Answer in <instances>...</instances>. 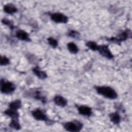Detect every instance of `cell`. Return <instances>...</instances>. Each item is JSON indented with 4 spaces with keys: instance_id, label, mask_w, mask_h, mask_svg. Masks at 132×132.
Masks as SVG:
<instances>
[{
    "instance_id": "ba28073f",
    "label": "cell",
    "mask_w": 132,
    "mask_h": 132,
    "mask_svg": "<svg viewBox=\"0 0 132 132\" xmlns=\"http://www.w3.org/2000/svg\"><path fill=\"white\" fill-rule=\"evenodd\" d=\"M78 112L83 116L90 117L92 114V110L91 107L86 105H76Z\"/></svg>"
},
{
    "instance_id": "9c48e42d",
    "label": "cell",
    "mask_w": 132,
    "mask_h": 132,
    "mask_svg": "<svg viewBox=\"0 0 132 132\" xmlns=\"http://www.w3.org/2000/svg\"><path fill=\"white\" fill-rule=\"evenodd\" d=\"M28 93H27V94L36 100H38L41 101L43 103H45L46 102V98L45 96L42 95V93L39 90H35V91H29Z\"/></svg>"
},
{
    "instance_id": "8992f818",
    "label": "cell",
    "mask_w": 132,
    "mask_h": 132,
    "mask_svg": "<svg viewBox=\"0 0 132 132\" xmlns=\"http://www.w3.org/2000/svg\"><path fill=\"white\" fill-rule=\"evenodd\" d=\"M97 51L101 55L107 59H111L114 57L113 55L110 51L109 46L107 45H99Z\"/></svg>"
},
{
    "instance_id": "7402d4cb",
    "label": "cell",
    "mask_w": 132,
    "mask_h": 132,
    "mask_svg": "<svg viewBox=\"0 0 132 132\" xmlns=\"http://www.w3.org/2000/svg\"><path fill=\"white\" fill-rule=\"evenodd\" d=\"M68 36L73 38H75V39H78L80 37V34L79 32L74 30H71L68 34Z\"/></svg>"
},
{
    "instance_id": "277c9868",
    "label": "cell",
    "mask_w": 132,
    "mask_h": 132,
    "mask_svg": "<svg viewBox=\"0 0 132 132\" xmlns=\"http://www.w3.org/2000/svg\"><path fill=\"white\" fill-rule=\"evenodd\" d=\"M15 85L12 82L2 79L1 80V92L2 93L9 94L14 91Z\"/></svg>"
},
{
    "instance_id": "9a60e30c",
    "label": "cell",
    "mask_w": 132,
    "mask_h": 132,
    "mask_svg": "<svg viewBox=\"0 0 132 132\" xmlns=\"http://www.w3.org/2000/svg\"><path fill=\"white\" fill-rule=\"evenodd\" d=\"M109 118L110 121L114 124H118L121 122V116L117 111L110 113L109 114Z\"/></svg>"
},
{
    "instance_id": "7c38bea8",
    "label": "cell",
    "mask_w": 132,
    "mask_h": 132,
    "mask_svg": "<svg viewBox=\"0 0 132 132\" xmlns=\"http://www.w3.org/2000/svg\"><path fill=\"white\" fill-rule=\"evenodd\" d=\"M32 71L35 74V75L40 79H46L47 77V73L45 71L41 70L38 66L33 68L32 69Z\"/></svg>"
},
{
    "instance_id": "30bf717a",
    "label": "cell",
    "mask_w": 132,
    "mask_h": 132,
    "mask_svg": "<svg viewBox=\"0 0 132 132\" xmlns=\"http://www.w3.org/2000/svg\"><path fill=\"white\" fill-rule=\"evenodd\" d=\"M15 37L17 39L21 41L26 42L31 41V39L29 37V34L24 30L19 29L17 30L15 33Z\"/></svg>"
},
{
    "instance_id": "e0dca14e",
    "label": "cell",
    "mask_w": 132,
    "mask_h": 132,
    "mask_svg": "<svg viewBox=\"0 0 132 132\" xmlns=\"http://www.w3.org/2000/svg\"><path fill=\"white\" fill-rule=\"evenodd\" d=\"M9 126L11 128L14 129L15 130H20L21 128V126L20 124L19 119H11V121L9 123Z\"/></svg>"
},
{
    "instance_id": "7a4b0ae2",
    "label": "cell",
    "mask_w": 132,
    "mask_h": 132,
    "mask_svg": "<svg viewBox=\"0 0 132 132\" xmlns=\"http://www.w3.org/2000/svg\"><path fill=\"white\" fill-rule=\"evenodd\" d=\"M63 127L68 131L78 132L82 129L83 124L80 121L74 120L63 123Z\"/></svg>"
},
{
    "instance_id": "3957f363",
    "label": "cell",
    "mask_w": 132,
    "mask_h": 132,
    "mask_svg": "<svg viewBox=\"0 0 132 132\" xmlns=\"http://www.w3.org/2000/svg\"><path fill=\"white\" fill-rule=\"evenodd\" d=\"M131 31L128 29L121 32L116 37L107 38V40H108L110 42L116 43H120L121 42L126 40L129 38H131Z\"/></svg>"
},
{
    "instance_id": "8fae6325",
    "label": "cell",
    "mask_w": 132,
    "mask_h": 132,
    "mask_svg": "<svg viewBox=\"0 0 132 132\" xmlns=\"http://www.w3.org/2000/svg\"><path fill=\"white\" fill-rule=\"evenodd\" d=\"M53 101L56 105L61 107H64L68 104V101L67 100V99L63 96L59 95L54 96L53 98Z\"/></svg>"
},
{
    "instance_id": "5bb4252c",
    "label": "cell",
    "mask_w": 132,
    "mask_h": 132,
    "mask_svg": "<svg viewBox=\"0 0 132 132\" xmlns=\"http://www.w3.org/2000/svg\"><path fill=\"white\" fill-rule=\"evenodd\" d=\"M4 113L7 116L10 117L11 119H19L20 113L16 110H14L9 108L4 111Z\"/></svg>"
},
{
    "instance_id": "44dd1931",
    "label": "cell",
    "mask_w": 132,
    "mask_h": 132,
    "mask_svg": "<svg viewBox=\"0 0 132 132\" xmlns=\"http://www.w3.org/2000/svg\"><path fill=\"white\" fill-rule=\"evenodd\" d=\"M2 23L3 24H4V25L7 26L10 29H13L14 26V24L13 22L11 21L10 20L8 19H6V18H4L2 20Z\"/></svg>"
},
{
    "instance_id": "ffe728a7",
    "label": "cell",
    "mask_w": 132,
    "mask_h": 132,
    "mask_svg": "<svg viewBox=\"0 0 132 132\" xmlns=\"http://www.w3.org/2000/svg\"><path fill=\"white\" fill-rule=\"evenodd\" d=\"M47 41L48 42V44L53 48H56L58 46V41L55 39L53 37H48L47 39Z\"/></svg>"
},
{
    "instance_id": "2e32d148",
    "label": "cell",
    "mask_w": 132,
    "mask_h": 132,
    "mask_svg": "<svg viewBox=\"0 0 132 132\" xmlns=\"http://www.w3.org/2000/svg\"><path fill=\"white\" fill-rule=\"evenodd\" d=\"M8 107L9 108L14 110H19L22 107V102L20 100H15L9 104Z\"/></svg>"
},
{
    "instance_id": "5b68a950",
    "label": "cell",
    "mask_w": 132,
    "mask_h": 132,
    "mask_svg": "<svg viewBox=\"0 0 132 132\" xmlns=\"http://www.w3.org/2000/svg\"><path fill=\"white\" fill-rule=\"evenodd\" d=\"M50 18L56 23H67L69 21L68 17L60 12H55L50 14Z\"/></svg>"
},
{
    "instance_id": "4fadbf2b",
    "label": "cell",
    "mask_w": 132,
    "mask_h": 132,
    "mask_svg": "<svg viewBox=\"0 0 132 132\" xmlns=\"http://www.w3.org/2000/svg\"><path fill=\"white\" fill-rule=\"evenodd\" d=\"M4 11L9 14H13L18 11L17 8L12 3H8L4 6Z\"/></svg>"
},
{
    "instance_id": "52a82bcc",
    "label": "cell",
    "mask_w": 132,
    "mask_h": 132,
    "mask_svg": "<svg viewBox=\"0 0 132 132\" xmlns=\"http://www.w3.org/2000/svg\"><path fill=\"white\" fill-rule=\"evenodd\" d=\"M31 115L35 119L38 121L47 122L49 119L45 112L41 109L38 108L31 111Z\"/></svg>"
},
{
    "instance_id": "603a6c76",
    "label": "cell",
    "mask_w": 132,
    "mask_h": 132,
    "mask_svg": "<svg viewBox=\"0 0 132 132\" xmlns=\"http://www.w3.org/2000/svg\"><path fill=\"white\" fill-rule=\"evenodd\" d=\"M10 60L9 59L6 57V56H1V62L0 64L1 65H7L10 64Z\"/></svg>"
},
{
    "instance_id": "6da1fadb",
    "label": "cell",
    "mask_w": 132,
    "mask_h": 132,
    "mask_svg": "<svg viewBox=\"0 0 132 132\" xmlns=\"http://www.w3.org/2000/svg\"><path fill=\"white\" fill-rule=\"evenodd\" d=\"M94 88L97 94L110 100H114L118 97L116 91L112 88L106 86H95Z\"/></svg>"
},
{
    "instance_id": "ac0fdd59",
    "label": "cell",
    "mask_w": 132,
    "mask_h": 132,
    "mask_svg": "<svg viewBox=\"0 0 132 132\" xmlns=\"http://www.w3.org/2000/svg\"><path fill=\"white\" fill-rule=\"evenodd\" d=\"M67 48L70 53L74 54H77L79 50L77 45L73 42H69L67 44Z\"/></svg>"
},
{
    "instance_id": "d6986e66",
    "label": "cell",
    "mask_w": 132,
    "mask_h": 132,
    "mask_svg": "<svg viewBox=\"0 0 132 132\" xmlns=\"http://www.w3.org/2000/svg\"><path fill=\"white\" fill-rule=\"evenodd\" d=\"M86 45L90 50L93 51H97L98 46H99V45H98L96 42L92 41L87 42Z\"/></svg>"
}]
</instances>
